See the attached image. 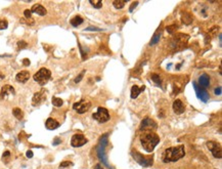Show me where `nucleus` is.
Wrapping results in <instances>:
<instances>
[{
    "instance_id": "f257e3e1",
    "label": "nucleus",
    "mask_w": 222,
    "mask_h": 169,
    "mask_svg": "<svg viewBox=\"0 0 222 169\" xmlns=\"http://www.w3.org/2000/svg\"><path fill=\"white\" fill-rule=\"evenodd\" d=\"M185 151H184V146L180 145L177 147H172L167 149L163 154V161L165 163L169 162H176L179 159L184 157Z\"/></svg>"
},
{
    "instance_id": "f03ea898",
    "label": "nucleus",
    "mask_w": 222,
    "mask_h": 169,
    "mask_svg": "<svg viewBox=\"0 0 222 169\" xmlns=\"http://www.w3.org/2000/svg\"><path fill=\"white\" fill-rule=\"evenodd\" d=\"M143 149L147 153H151L155 150L156 146L160 142V137L155 132H144L140 138Z\"/></svg>"
},
{
    "instance_id": "7ed1b4c3",
    "label": "nucleus",
    "mask_w": 222,
    "mask_h": 169,
    "mask_svg": "<svg viewBox=\"0 0 222 169\" xmlns=\"http://www.w3.org/2000/svg\"><path fill=\"white\" fill-rule=\"evenodd\" d=\"M107 134H105L101 138H100V142H99V145L97 146V156H98V159L100 160V162H103V164L105 165V167L107 168H112L111 165L109 164V162H107V156H105V147L107 146Z\"/></svg>"
},
{
    "instance_id": "20e7f679",
    "label": "nucleus",
    "mask_w": 222,
    "mask_h": 169,
    "mask_svg": "<svg viewBox=\"0 0 222 169\" xmlns=\"http://www.w3.org/2000/svg\"><path fill=\"white\" fill-rule=\"evenodd\" d=\"M50 77H51V73H50V71H49L48 69L42 68L34 75V80L36 81L38 84L43 86L48 82Z\"/></svg>"
},
{
    "instance_id": "39448f33",
    "label": "nucleus",
    "mask_w": 222,
    "mask_h": 169,
    "mask_svg": "<svg viewBox=\"0 0 222 169\" xmlns=\"http://www.w3.org/2000/svg\"><path fill=\"white\" fill-rule=\"evenodd\" d=\"M92 117H93V119L96 120L97 122L105 123L110 119V114H109V111H107L105 108L99 107V108L97 109V112L94 113Z\"/></svg>"
},
{
    "instance_id": "423d86ee",
    "label": "nucleus",
    "mask_w": 222,
    "mask_h": 169,
    "mask_svg": "<svg viewBox=\"0 0 222 169\" xmlns=\"http://www.w3.org/2000/svg\"><path fill=\"white\" fill-rule=\"evenodd\" d=\"M90 107H91L90 102L88 101V100L83 98V100H81V101L78 102V103L74 104L73 109L75 111H77L79 114H84V113L87 112V111L90 109Z\"/></svg>"
},
{
    "instance_id": "0eeeda50",
    "label": "nucleus",
    "mask_w": 222,
    "mask_h": 169,
    "mask_svg": "<svg viewBox=\"0 0 222 169\" xmlns=\"http://www.w3.org/2000/svg\"><path fill=\"white\" fill-rule=\"evenodd\" d=\"M132 156L141 166H151V165H153V156L151 157H143L141 154H139L137 152L132 153Z\"/></svg>"
},
{
    "instance_id": "6e6552de",
    "label": "nucleus",
    "mask_w": 222,
    "mask_h": 169,
    "mask_svg": "<svg viewBox=\"0 0 222 169\" xmlns=\"http://www.w3.org/2000/svg\"><path fill=\"white\" fill-rule=\"evenodd\" d=\"M208 149L210 150L212 152L213 156L215 158H218V159H221L222 158V151H221V147L218 142H209L207 144Z\"/></svg>"
},
{
    "instance_id": "1a4fd4ad",
    "label": "nucleus",
    "mask_w": 222,
    "mask_h": 169,
    "mask_svg": "<svg viewBox=\"0 0 222 169\" xmlns=\"http://www.w3.org/2000/svg\"><path fill=\"white\" fill-rule=\"evenodd\" d=\"M193 87H195V93H197V96H198L202 102L207 103L208 100H209V98H210L208 91L206 90V89L200 87V86L195 83V82H193Z\"/></svg>"
},
{
    "instance_id": "9d476101",
    "label": "nucleus",
    "mask_w": 222,
    "mask_h": 169,
    "mask_svg": "<svg viewBox=\"0 0 222 169\" xmlns=\"http://www.w3.org/2000/svg\"><path fill=\"white\" fill-rule=\"evenodd\" d=\"M86 142H87V138H85L83 134H75L72 137L71 145L74 148H79L81 146L85 145Z\"/></svg>"
},
{
    "instance_id": "9b49d317",
    "label": "nucleus",
    "mask_w": 222,
    "mask_h": 169,
    "mask_svg": "<svg viewBox=\"0 0 222 169\" xmlns=\"http://www.w3.org/2000/svg\"><path fill=\"white\" fill-rule=\"evenodd\" d=\"M15 88L12 87V86L10 85H4L1 88V92H0V96H1V98H7L8 96H15Z\"/></svg>"
},
{
    "instance_id": "f8f14e48",
    "label": "nucleus",
    "mask_w": 222,
    "mask_h": 169,
    "mask_svg": "<svg viewBox=\"0 0 222 169\" xmlns=\"http://www.w3.org/2000/svg\"><path fill=\"white\" fill-rule=\"evenodd\" d=\"M185 110V106L183 105V103L180 100H176L173 103V111L176 114H182Z\"/></svg>"
},
{
    "instance_id": "ddd939ff",
    "label": "nucleus",
    "mask_w": 222,
    "mask_h": 169,
    "mask_svg": "<svg viewBox=\"0 0 222 169\" xmlns=\"http://www.w3.org/2000/svg\"><path fill=\"white\" fill-rule=\"evenodd\" d=\"M45 98H45V96H44V93L42 92V91H40V92H36L34 96H33L32 104H33V106H38V105H40V104H41Z\"/></svg>"
},
{
    "instance_id": "4468645a",
    "label": "nucleus",
    "mask_w": 222,
    "mask_h": 169,
    "mask_svg": "<svg viewBox=\"0 0 222 169\" xmlns=\"http://www.w3.org/2000/svg\"><path fill=\"white\" fill-rule=\"evenodd\" d=\"M30 78V73L28 71H22L20 73H17V75L15 76L17 82L20 83H26Z\"/></svg>"
},
{
    "instance_id": "2eb2a0df",
    "label": "nucleus",
    "mask_w": 222,
    "mask_h": 169,
    "mask_svg": "<svg viewBox=\"0 0 222 169\" xmlns=\"http://www.w3.org/2000/svg\"><path fill=\"white\" fill-rule=\"evenodd\" d=\"M156 128L157 127V124L155 123L154 120H151V119H149V118H145L143 121L141 122V125H140V130H144L147 129V128Z\"/></svg>"
},
{
    "instance_id": "dca6fc26",
    "label": "nucleus",
    "mask_w": 222,
    "mask_h": 169,
    "mask_svg": "<svg viewBox=\"0 0 222 169\" xmlns=\"http://www.w3.org/2000/svg\"><path fill=\"white\" fill-rule=\"evenodd\" d=\"M31 12H34V13H37V15H41V17H43V15H45L47 13V10L45 9V7H44V6H42V5L35 4L34 6L32 7Z\"/></svg>"
},
{
    "instance_id": "f3484780",
    "label": "nucleus",
    "mask_w": 222,
    "mask_h": 169,
    "mask_svg": "<svg viewBox=\"0 0 222 169\" xmlns=\"http://www.w3.org/2000/svg\"><path fill=\"white\" fill-rule=\"evenodd\" d=\"M45 126H46L47 129L49 130H54L59 126V123L56 120H54L53 118H48L45 122Z\"/></svg>"
},
{
    "instance_id": "a211bd4d",
    "label": "nucleus",
    "mask_w": 222,
    "mask_h": 169,
    "mask_svg": "<svg viewBox=\"0 0 222 169\" xmlns=\"http://www.w3.org/2000/svg\"><path fill=\"white\" fill-rule=\"evenodd\" d=\"M199 83L202 87H208L210 85V77L208 76L207 74H203L199 78Z\"/></svg>"
},
{
    "instance_id": "6ab92c4d",
    "label": "nucleus",
    "mask_w": 222,
    "mask_h": 169,
    "mask_svg": "<svg viewBox=\"0 0 222 169\" xmlns=\"http://www.w3.org/2000/svg\"><path fill=\"white\" fill-rule=\"evenodd\" d=\"M82 23H83V19L81 17H79V15H76L74 19L71 20V25L73 27H78V26H80Z\"/></svg>"
},
{
    "instance_id": "aec40b11",
    "label": "nucleus",
    "mask_w": 222,
    "mask_h": 169,
    "mask_svg": "<svg viewBox=\"0 0 222 169\" xmlns=\"http://www.w3.org/2000/svg\"><path fill=\"white\" fill-rule=\"evenodd\" d=\"M141 92L140 91V88H139L137 85H133L132 86V88H131V98H136L137 96H139V93Z\"/></svg>"
},
{
    "instance_id": "412c9836",
    "label": "nucleus",
    "mask_w": 222,
    "mask_h": 169,
    "mask_svg": "<svg viewBox=\"0 0 222 169\" xmlns=\"http://www.w3.org/2000/svg\"><path fill=\"white\" fill-rule=\"evenodd\" d=\"M12 114H13V116L17 118V120H22L23 117H24L23 111L21 110V109H19V108H15V109H13V110H12Z\"/></svg>"
},
{
    "instance_id": "4be33fe9",
    "label": "nucleus",
    "mask_w": 222,
    "mask_h": 169,
    "mask_svg": "<svg viewBox=\"0 0 222 169\" xmlns=\"http://www.w3.org/2000/svg\"><path fill=\"white\" fill-rule=\"evenodd\" d=\"M160 37H161V31H157L156 33H155V35L153 36V38H151V41L149 42V45H155L156 43H158L159 40H160Z\"/></svg>"
},
{
    "instance_id": "5701e85b",
    "label": "nucleus",
    "mask_w": 222,
    "mask_h": 169,
    "mask_svg": "<svg viewBox=\"0 0 222 169\" xmlns=\"http://www.w3.org/2000/svg\"><path fill=\"white\" fill-rule=\"evenodd\" d=\"M125 3H126V1H123V0H116V1L113 2V4L117 9H121V8L124 7Z\"/></svg>"
},
{
    "instance_id": "b1692460",
    "label": "nucleus",
    "mask_w": 222,
    "mask_h": 169,
    "mask_svg": "<svg viewBox=\"0 0 222 169\" xmlns=\"http://www.w3.org/2000/svg\"><path fill=\"white\" fill-rule=\"evenodd\" d=\"M63 100L61 98H52V105L54 106V107H61L63 106Z\"/></svg>"
},
{
    "instance_id": "393cba45",
    "label": "nucleus",
    "mask_w": 222,
    "mask_h": 169,
    "mask_svg": "<svg viewBox=\"0 0 222 169\" xmlns=\"http://www.w3.org/2000/svg\"><path fill=\"white\" fill-rule=\"evenodd\" d=\"M89 2H90V4H92L96 9H99V8L103 7V2H101L100 0H90Z\"/></svg>"
},
{
    "instance_id": "a878e982",
    "label": "nucleus",
    "mask_w": 222,
    "mask_h": 169,
    "mask_svg": "<svg viewBox=\"0 0 222 169\" xmlns=\"http://www.w3.org/2000/svg\"><path fill=\"white\" fill-rule=\"evenodd\" d=\"M151 79H153V81H154L156 84H161V78H160V76H158L157 74H153L151 75Z\"/></svg>"
},
{
    "instance_id": "bb28decb",
    "label": "nucleus",
    "mask_w": 222,
    "mask_h": 169,
    "mask_svg": "<svg viewBox=\"0 0 222 169\" xmlns=\"http://www.w3.org/2000/svg\"><path fill=\"white\" fill-rule=\"evenodd\" d=\"M167 30V32L170 33V34H172V33H174L177 30V26L176 25H172V26H169V27L166 28Z\"/></svg>"
},
{
    "instance_id": "cd10ccee",
    "label": "nucleus",
    "mask_w": 222,
    "mask_h": 169,
    "mask_svg": "<svg viewBox=\"0 0 222 169\" xmlns=\"http://www.w3.org/2000/svg\"><path fill=\"white\" fill-rule=\"evenodd\" d=\"M8 24L6 20H0V30H5L7 28Z\"/></svg>"
},
{
    "instance_id": "c85d7f7f",
    "label": "nucleus",
    "mask_w": 222,
    "mask_h": 169,
    "mask_svg": "<svg viewBox=\"0 0 222 169\" xmlns=\"http://www.w3.org/2000/svg\"><path fill=\"white\" fill-rule=\"evenodd\" d=\"M17 46H19V49H23V48H26L28 46V44L25 41L21 40V41L17 42Z\"/></svg>"
},
{
    "instance_id": "c756f323",
    "label": "nucleus",
    "mask_w": 222,
    "mask_h": 169,
    "mask_svg": "<svg viewBox=\"0 0 222 169\" xmlns=\"http://www.w3.org/2000/svg\"><path fill=\"white\" fill-rule=\"evenodd\" d=\"M84 73H85V71H82L80 74H79L78 76L76 77V79H75V83H79V82H80V81L82 80V78H83V76H84Z\"/></svg>"
},
{
    "instance_id": "7c9ffc66",
    "label": "nucleus",
    "mask_w": 222,
    "mask_h": 169,
    "mask_svg": "<svg viewBox=\"0 0 222 169\" xmlns=\"http://www.w3.org/2000/svg\"><path fill=\"white\" fill-rule=\"evenodd\" d=\"M72 165V162L70 161H63L61 163V165H59V167L61 168H63V167H68V166H71Z\"/></svg>"
},
{
    "instance_id": "2f4dec72",
    "label": "nucleus",
    "mask_w": 222,
    "mask_h": 169,
    "mask_svg": "<svg viewBox=\"0 0 222 169\" xmlns=\"http://www.w3.org/2000/svg\"><path fill=\"white\" fill-rule=\"evenodd\" d=\"M24 15H25V17L26 19H31V15H32V12H31V10H29V9H26L24 11Z\"/></svg>"
},
{
    "instance_id": "473e14b6",
    "label": "nucleus",
    "mask_w": 222,
    "mask_h": 169,
    "mask_svg": "<svg viewBox=\"0 0 222 169\" xmlns=\"http://www.w3.org/2000/svg\"><path fill=\"white\" fill-rule=\"evenodd\" d=\"M61 138H59V137H55L52 144H53V146H56V145H59V144H61Z\"/></svg>"
},
{
    "instance_id": "72a5a7b5",
    "label": "nucleus",
    "mask_w": 222,
    "mask_h": 169,
    "mask_svg": "<svg viewBox=\"0 0 222 169\" xmlns=\"http://www.w3.org/2000/svg\"><path fill=\"white\" fill-rule=\"evenodd\" d=\"M214 92H215L216 96H220V94H221V87H217V88H215Z\"/></svg>"
},
{
    "instance_id": "f704fd0d",
    "label": "nucleus",
    "mask_w": 222,
    "mask_h": 169,
    "mask_svg": "<svg viewBox=\"0 0 222 169\" xmlns=\"http://www.w3.org/2000/svg\"><path fill=\"white\" fill-rule=\"evenodd\" d=\"M137 4H138V2H137V1H135V2L132 3L131 6H130V8H129L130 11H133V9L135 8V6H137Z\"/></svg>"
},
{
    "instance_id": "c9c22d12",
    "label": "nucleus",
    "mask_w": 222,
    "mask_h": 169,
    "mask_svg": "<svg viewBox=\"0 0 222 169\" xmlns=\"http://www.w3.org/2000/svg\"><path fill=\"white\" fill-rule=\"evenodd\" d=\"M23 64H24V66H30V61L28 59H23Z\"/></svg>"
},
{
    "instance_id": "e433bc0d",
    "label": "nucleus",
    "mask_w": 222,
    "mask_h": 169,
    "mask_svg": "<svg viewBox=\"0 0 222 169\" xmlns=\"http://www.w3.org/2000/svg\"><path fill=\"white\" fill-rule=\"evenodd\" d=\"M9 155H10V152H9V151H6V152L3 153V158L9 157Z\"/></svg>"
},
{
    "instance_id": "4c0bfd02",
    "label": "nucleus",
    "mask_w": 222,
    "mask_h": 169,
    "mask_svg": "<svg viewBox=\"0 0 222 169\" xmlns=\"http://www.w3.org/2000/svg\"><path fill=\"white\" fill-rule=\"evenodd\" d=\"M26 155H27L28 158H32V157H33V152H32V151H28Z\"/></svg>"
},
{
    "instance_id": "58836bf2",
    "label": "nucleus",
    "mask_w": 222,
    "mask_h": 169,
    "mask_svg": "<svg viewBox=\"0 0 222 169\" xmlns=\"http://www.w3.org/2000/svg\"><path fill=\"white\" fill-rule=\"evenodd\" d=\"M94 169H103V168L100 164H96V166L94 167Z\"/></svg>"
},
{
    "instance_id": "ea45409f",
    "label": "nucleus",
    "mask_w": 222,
    "mask_h": 169,
    "mask_svg": "<svg viewBox=\"0 0 222 169\" xmlns=\"http://www.w3.org/2000/svg\"><path fill=\"white\" fill-rule=\"evenodd\" d=\"M86 30H97V31H98V30H99V29H98V28H93V27H89V28H87V29H86Z\"/></svg>"
},
{
    "instance_id": "a19ab883",
    "label": "nucleus",
    "mask_w": 222,
    "mask_h": 169,
    "mask_svg": "<svg viewBox=\"0 0 222 169\" xmlns=\"http://www.w3.org/2000/svg\"><path fill=\"white\" fill-rule=\"evenodd\" d=\"M3 78H4V75H3V74L0 73V79H3Z\"/></svg>"
}]
</instances>
